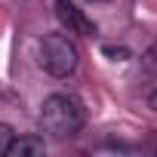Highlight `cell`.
Returning a JSON list of instances; mask_svg holds the SVG:
<instances>
[{
    "label": "cell",
    "mask_w": 157,
    "mask_h": 157,
    "mask_svg": "<svg viewBox=\"0 0 157 157\" xmlns=\"http://www.w3.org/2000/svg\"><path fill=\"white\" fill-rule=\"evenodd\" d=\"M40 65L52 77H68L80 65V49L71 40V34H46L40 40Z\"/></svg>",
    "instance_id": "obj_2"
},
{
    "label": "cell",
    "mask_w": 157,
    "mask_h": 157,
    "mask_svg": "<svg viewBox=\"0 0 157 157\" xmlns=\"http://www.w3.org/2000/svg\"><path fill=\"white\" fill-rule=\"evenodd\" d=\"M13 139H16L13 126H10V123H0V157H6V151H10Z\"/></svg>",
    "instance_id": "obj_6"
},
{
    "label": "cell",
    "mask_w": 157,
    "mask_h": 157,
    "mask_svg": "<svg viewBox=\"0 0 157 157\" xmlns=\"http://www.w3.org/2000/svg\"><path fill=\"white\" fill-rule=\"evenodd\" d=\"M83 123H86V108L71 93H52L40 108V129L56 142L77 136L83 129Z\"/></svg>",
    "instance_id": "obj_1"
},
{
    "label": "cell",
    "mask_w": 157,
    "mask_h": 157,
    "mask_svg": "<svg viewBox=\"0 0 157 157\" xmlns=\"http://www.w3.org/2000/svg\"><path fill=\"white\" fill-rule=\"evenodd\" d=\"M148 105H151V111H157V90L148 96Z\"/></svg>",
    "instance_id": "obj_8"
},
{
    "label": "cell",
    "mask_w": 157,
    "mask_h": 157,
    "mask_svg": "<svg viewBox=\"0 0 157 157\" xmlns=\"http://www.w3.org/2000/svg\"><path fill=\"white\" fill-rule=\"evenodd\" d=\"M93 3H108V0H93Z\"/></svg>",
    "instance_id": "obj_9"
},
{
    "label": "cell",
    "mask_w": 157,
    "mask_h": 157,
    "mask_svg": "<svg viewBox=\"0 0 157 157\" xmlns=\"http://www.w3.org/2000/svg\"><path fill=\"white\" fill-rule=\"evenodd\" d=\"M105 56H126V49H114V46H105Z\"/></svg>",
    "instance_id": "obj_7"
},
{
    "label": "cell",
    "mask_w": 157,
    "mask_h": 157,
    "mask_svg": "<svg viewBox=\"0 0 157 157\" xmlns=\"http://www.w3.org/2000/svg\"><path fill=\"white\" fill-rule=\"evenodd\" d=\"M142 65H145V71H148L151 77H157V43H151V46L145 49V56H142Z\"/></svg>",
    "instance_id": "obj_5"
},
{
    "label": "cell",
    "mask_w": 157,
    "mask_h": 157,
    "mask_svg": "<svg viewBox=\"0 0 157 157\" xmlns=\"http://www.w3.org/2000/svg\"><path fill=\"white\" fill-rule=\"evenodd\" d=\"M40 154H46V142L40 136H19L6 151V157H40Z\"/></svg>",
    "instance_id": "obj_4"
},
{
    "label": "cell",
    "mask_w": 157,
    "mask_h": 157,
    "mask_svg": "<svg viewBox=\"0 0 157 157\" xmlns=\"http://www.w3.org/2000/svg\"><path fill=\"white\" fill-rule=\"evenodd\" d=\"M56 19L68 34H80V37H93L96 34V22L74 3V0H56Z\"/></svg>",
    "instance_id": "obj_3"
}]
</instances>
